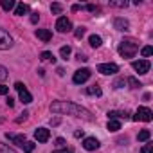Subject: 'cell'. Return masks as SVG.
<instances>
[{"mask_svg":"<svg viewBox=\"0 0 153 153\" xmlns=\"http://www.w3.org/2000/svg\"><path fill=\"white\" fill-rule=\"evenodd\" d=\"M51 112L54 114H67V115H74V117H81L85 121H94V115L90 114V110L70 103V101H54L51 105Z\"/></svg>","mask_w":153,"mask_h":153,"instance_id":"obj_1","label":"cell"},{"mask_svg":"<svg viewBox=\"0 0 153 153\" xmlns=\"http://www.w3.org/2000/svg\"><path fill=\"white\" fill-rule=\"evenodd\" d=\"M137 51H139V43H137L135 40H131V38L123 40V42L119 43V54H121L123 58H133V56L137 54Z\"/></svg>","mask_w":153,"mask_h":153,"instance_id":"obj_2","label":"cell"},{"mask_svg":"<svg viewBox=\"0 0 153 153\" xmlns=\"http://www.w3.org/2000/svg\"><path fill=\"white\" fill-rule=\"evenodd\" d=\"M15 88L18 90V94H20V101L24 103V105H29V103H33V96L29 94V90L25 88V85L24 83H15Z\"/></svg>","mask_w":153,"mask_h":153,"instance_id":"obj_3","label":"cell"},{"mask_svg":"<svg viewBox=\"0 0 153 153\" xmlns=\"http://www.w3.org/2000/svg\"><path fill=\"white\" fill-rule=\"evenodd\" d=\"M133 119H135V121H142V123H149V121L153 119V112H151L149 108H146V106H140V108L135 112Z\"/></svg>","mask_w":153,"mask_h":153,"instance_id":"obj_4","label":"cell"},{"mask_svg":"<svg viewBox=\"0 0 153 153\" xmlns=\"http://www.w3.org/2000/svg\"><path fill=\"white\" fill-rule=\"evenodd\" d=\"M90 68H79V70H76L74 72V78H72V81L76 83V85H81V83H85L88 78H90Z\"/></svg>","mask_w":153,"mask_h":153,"instance_id":"obj_5","label":"cell"},{"mask_svg":"<svg viewBox=\"0 0 153 153\" xmlns=\"http://www.w3.org/2000/svg\"><path fill=\"white\" fill-rule=\"evenodd\" d=\"M11 45H13L11 34L4 29H0V51H7V49H11Z\"/></svg>","mask_w":153,"mask_h":153,"instance_id":"obj_6","label":"cell"},{"mask_svg":"<svg viewBox=\"0 0 153 153\" xmlns=\"http://www.w3.org/2000/svg\"><path fill=\"white\" fill-rule=\"evenodd\" d=\"M97 72H101L105 76H112V74L119 72V67L115 63H101V65H97Z\"/></svg>","mask_w":153,"mask_h":153,"instance_id":"obj_7","label":"cell"},{"mask_svg":"<svg viewBox=\"0 0 153 153\" xmlns=\"http://www.w3.org/2000/svg\"><path fill=\"white\" fill-rule=\"evenodd\" d=\"M131 67H133V70H137L139 74H148V72H149L151 63H149L148 59H139V61H133V63H131Z\"/></svg>","mask_w":153,"mask_h":153,"instance_id":"obj_8","label":"cell"},{"mask_svg":"<svg viewBox=\"0 0 153 153\" xmlns=\"http://www.w3.org/2000/svg\"><path fill=\"white\" fill-rule=\"evenodd\" d=\"M56 29H58V33H68L72 29V24L67 16H59L56 22Z\"/></svg>","mask_w":153,"mask_h":153,"instance_id":"obj_9","label":"cell"},{"mask_svg":"<svg viewBox=\"0 0 153 153\" xmlns=\"http://www.w3.org/2000/svg\"><path fill=\"white\" fill-rule=\"evenodd\" d=\"M83 148H85L87 151H96V149L99 148V140H97L96 137H87V139L83 140Z\"/></svg>","mask_w":153,"mask_h":153,"instance_id":"obj_10","label":"cell"},{"mask_svg":"<svg viewBox=\"0 0 153 153\" xmlns=\"http://www.w3.org/2000/svg\"><path fill=\"white\" fill-rule=\"evenodd\" d=\"M49 137H51V131H49L47 128H38V130L34 131V139H36L38 142H47Z\"/></svg>","mask_w":153,"mask_h":153,"instance_id":"obj_11","label":"cell"},{"mask_svg":"<svg viewBox=\"0 0 153 153\" xmlns=\"http://www.w3.org/2000/svg\"><path fill=\"white\" fill-rule=\"evenodd\" d=\"M6 137H7V139H9L11 142H15L16 146H20V148H22V146H24V142L27 140V139H25V135H18V133H9V131L6 133Z\"/></svg>","mask_w":153,"mask_h":153,"instance_id":"obj_12","label":"cell"},{"mask_svg":"<svg viewBox=\"0 0 153 153\" xmlns=\"http://www.w3.org/2000/svg\"><path fill=\"white\" fill-rule=\"evenodd\" d=\"M114 27H115L117 31H128V29H130V24H128V20H124V18H115V20H114Z\"/></svg>","mask_w":153,"mask_h":153,"instance_id":"obj_13","label":"cell"},{"mask_svg":"<svg viewBox=\"0 0 153 153\" xmlns=\"http://www.w3.org/2000/svg\"><path fill=\"white\" fill-rule=\"evenodd\" d=\"M36 36L42 42H51V38H52V34H51L49 29H36Z\"/></svg>","mask_w":153,"mask_h":153,"instance_id":"obj_14","label":"cell"},{"mask_svg":"<svg viewBox=\"0 0 153 153\" xmlns=\"http://www.w3.org/2000/svg\"><path fill=\"white\" fill-rule=\"evenodd\" d=\"M0 6H2L4 11H11V9L16 7V2H15V0H2V2H0Z\"/></svg>","mask_w":153,"mask_h":153,"instance_id":"obj_15","label":"cell"},{"mask_svg":"<svg viewBox=\"0 0 153 153\" xmlns=\"http://www.w3.org/2000/svg\"><path fill=\"white\" fill-rule=\"evenodd\" d=\"M25 13H29V6H27V4L22 2V4H18V6L15 7V15L20 16V15H25Z\"/></svg>","mask_w":153,"mask_h":153,"instance_id":"obj_16","label":"cell"},{"mask_svg":"<svg viewBox=\"0 0 153 153\" xmlns=\"http://www.w3.org/2000/svg\"><path fill=\"white\" fill-rule=\"evenodd\" d=\"M88 42H90V45H92L94 49H97V47H101V43H103V40H101V36H97V34H92V36L88 38Z\"/></svg>","mask_w":153,"mask_h":153,"instance_id":"obj_17","label":"cell"},{"mask_svg":"<svg viewBox=\"0 0 153 153\" xmlns=\"http://www.w3.org/2000/svg\"><path fill=\"white\" fill-rule=\"evenodd\" d=\"M87 94H88V96H97V97H99V96H101V87H99V85H92V87L87 88Z\"/></svg>","mask_w":153,"mask_h":153,"instance_id":"obj_18","label":"cell"},{"mask_svg":"<svg viewBox=\"0 0 153 153\" xmlns=\"http://www.w3.org/2000/svg\"><path fill=\"white\" fill-rule=\"evenodd\" d=\"M110 131H117V130H121V123L117 121V119H110L108 121V126H106Z\"/></svg>","mask_w":153,"mask_h":153,"instance_id":"obj_19","label":"cell"},{"mask_svg":"<svg viewBox=\"0 0 153 153\" xmlns=\"http://www.w3.org/2000/svg\"><path fill=\"white\" fill-rule=\"evenodd\" d=\"M149 137H151L149 130H142V131H139V135H137V140H139V142H146V140H149Z\"/></svg>","mask_w":153,"mask_h":153,"instance_id":"obj_20","label":"cell"},{"mask_svg":"<svg viewBox=\"0 0 153 153\" xmlns=\"http://www.w3.org/2000/svg\"><path fill=\"white\" fill-rule=\"evenodd\" d=\"M34 146H36L34 142H31V140H25L22 148H24V151H25V153H33V151H34Z\"/></svg>","mask_w":153,"mask_h":153,"instance_id":"obj_21","label":"cell"},{"mask_svg":"<svg viewBox=\"0 0 153 153\" xmlns=\"http://www.w3.org/2000/svg\"><path fill=\"white\" fill-rule=\"evenodd\" d=\"M70 52H72V49H70L68 45H65V47H61V49H59V54H61V58H63V59H67V58L70 56Z\"/></svg>","mask_w":153,"mask_h":153,"instance_id":"obj_22","label":"cell"},{"mask_svg":"<svg viewBox=\"0 0 153 153\" xmlns=\"http://www.w3.org/2000/svg\"><path fill=\"white\" fill-rule=\"evenodd\" d=\"M126 83L130 85V88H139V87H142V85H140V81H139V79H135V78H128V79H126Z\"/></svg>","mask_w":153,"mask_h":153,"instance_id":"obj_23","label":"cell"},{"mask_svg":"<svg viewBox=\"0 0 153 153\" xmlns=\"http://www.w3.org/2000/svg\"><path fill=\"white\" fill-rule=\"evenodd\" d=\"M40 58H42L43 61H52V63H54V56H52V52H49V51L42 52V54H40Z\"/></svg>","mask_w":153,"mask_h":153,"instance_id":"obj_24","label":"cell"},{"mask_svg":"<svg viewBox=\"0 0 153 153\" xmlns=\"http://www.w3.org/2000/svg\"><path fill=\"white\" fill-rule=\"evenodd\" d=\"M0 153H16L13 148H9L7 144H2V142H0Z\"/></svg>","mask_w":153,"mask_h":153,"instance_id":"obj_25","label":"cell"},{"mask_svg":"<svg viewBox=\"0 0 153 153\" xmlns=\"http://www.w3.org/2000/svg\"><path fill=\"white\" fill-rule=\"evenodd\" d=\"M51 11H52L54 15H59V13L63 11V7H61V4H52V6H51Z\"/></svg>","mask_w":153,"mask_h":153,"instance_id":"obj_26","label":"cell"},{"mask_svg":"<svg viewBox=\"0 0 153 153\" xmlns=\"http://www.w3.org/2000/svg\"><path fill=\"white\" fill-rule=\"evenodd\" d=\"M6 78H7V68L0 65V83H2V81H4Z\"/></svg>","mask_w":153,"mask_h":153,"instance_id":"obj_27","label":"cell"},{"mask_svg":"<svg viewBox=\"0 0 153 153\" xmlns=\"http://www.w3.org/2000/svg\"><path fill=\"white\" fill-rule=\"evenodd\" d=\"M151 54H153V49H151L149 45H146V47L142 49V56H144V58H148V56H151Z\"/></svg>","mask_w":153,"mask_h":153,"instance_id":"obj_28","label":"cell"},{"mask_svg":"<svg viewBox=\"0 0 153 153\" xmlns=\"http://www.w3.org/2000/svg\"><path fill=\"white\" fill-rule=\"evenodd\" d=\"M140 153H153V144H144Z\"/></svg>","mask_w":153,"mask_h":153,"instance_id":"obj_29","label":"cell"},{"mask_svg":"<svg viewBox=\"0 0 153 153\" xmlns=\"http://www.w3.org/2000/svg\"><path fill=\"white\" fill-rule=\"evenodd\" d=\"M85 9H88L90 13H99V7H97V6H94V4H88V6H85Z\"/></svg>","mask_w":153,"mask_h":153,"instance_id":"obj_30","label":"cell"},{"mask_svg":"<svg viewBox=\"0 0 153 153\" xmlns=\"http://www.w3.org/2000/svg\"><path fill=\"white\" fill-rule=\"evenodd\" d=\"M74 34H76V38H83V34H85V27H78Z\"/></svg>","mask_w":153,"mask_h":153,"instance_id":"obj_31","label":"cell"},{"mask_svg":"<svg viewBox=\"0 0 153 153\" xmlns=\"http://www.w3.org/2000/svg\"><path fill=\"white\" fill-rule=\"evenodd\" d=\"M110 6H114V7H126L128 2H126V0H124V2H110Z\"/></svg>","mask_w":153,"mask_h":153,"instance_id":"obj_32","label":"cell"},{"mask_svg":"<svg viewBox=\"0 0 153 153\" xmlns=\"http://www.w3.org/2000/svg\"><path fill=\"white\" fill-rule=\"evenodd\" d=\"M7 94H9V87L0 85V96H7Z\"/></svg>","mask_w":153,"mask_h":153,"instance_id":"obj_33","label":"cell"},{"mask_svg":"<svg viewBox=\"0 0 153 153\" xmlns=\"http://www.w3.org/2000/svg\"><path fill=\"white\" fill-rule=\"evenodd\" d=\"M27 115H29V112H24V114H22V115L16 119V123H18V124H20V123H24V121L27 119Z\"/></svg>","mask_w":153,"mask_h":153,"instance_id":"obj_34","label":"cell"},{"mask_svg":"<svg viewBox=\"0 0 153 153\" xmlns=\"http://www.w3.org/2000/svg\"><path fill=\"white\" fill-rule=\"evenodd\" d=\"M38 20H40V15H38V13H33V15H31V22H33V24H38Z\"/></svg>","mask_w":153,"mask_h":153,"instance_id":"obj_35","label":"cell"},{"mask_svg":"<svg viewBox=\"0 0 153 153\" xmlns=\"http://www.w3.org/2000/svg\"><path fill=\"white\" fill-rule=\"evenodd\" d=\"M123 85H124V79H117V81L114 83V87H115V88H121Z\"/></svg>","mask_w":153,"mask_h":153,"instance_id":"obj_36","label":"cell"},{"mask_svg":"<svg viewBox=\"0 0 153 153\" xmlns=\"http://www.w3.org/2000/svg\"><path fill=\"white\" fill-rule=\"evenodd\" d=\"M7 106H9V108L15 106V99H13V97H7Z\"/></svg>","mask_w":153,"mask_h":153,"instance_id":"obj_37","label":"cell"},{"mask_svg":"<svg viewBox=\"0 0 153 153\" xmlns=\"http://www.w3.org/2000/svg\"><path fill=\"white\" fill-rule=\"evenodd\" d=\"M52 153H72V151L65 148V149H56V151H52Z\"/></svg>","mask_w":153,"mask_h":153,"instance_id":"obj_38","label":"cell"},{"mask_svg":"<svg viewBox=\"0 0 153 153\" xmlns=\"http://www.w3.org/2000/svg\"><path fill=\"white\" fill-rule=\"evenodd\" d=\"M78 59H81V61H87V59H88V58H87V56H85V54H81V52H79V54H78Z\"/></svg>","mask_w":153,"mask_h":153,"instance_id":"obj_39","label":"cell"},{"mask_svg":"<svg viewBox=\"0 0 153 153\" xmlns=\"http://www.w3.org/2000/svg\"><path fill=\"white\" fill-rule=\"evenodd\" d=\"M51 124H52V126H58V124H59V119H58V117H56V119H51Z\"/></svg>","mask_w":153,"mask_h":153,"instance_id":"obj_40","label":"cell"},{"mask_svg":"<svg viewBox=\"0 0 153 153\" xmlns=\"http://www.w3.org/2000/svg\"><path fill=\"white\" fill-rule=\"evenodd\" d=\"M56 144H58V146H63V144H65V139H61V137L56 139Z\"/></svg>","mask_w":153,"mask_h":153,"instance_id":"obj_41","label":"cell"},{"mask_svg":"<svg viewBox=\"0 0 153 153\" xmlns=\"http://www.w3.org/2000/svg\"><path fill=\"white\" fill-rule=\"evenodd\" d=\"M74 137H78V139H79V137H83V130H78V131L74 133Z\"/></svg>","mask_w":153,"mask_h":153,"instance_id":"obj_42","label":"cell"},{"mask_svg":"<svg viewBox=\"0 0 153 153\" xmlns=\"http://www.w3.org/2000/svg\"><path fill=\"white\" fill-rule=\"evenodd\" d=\"M79 9H81V6H78V4H74V6H72V11H79Z\"/></svg>","mask_w":153,"mask_h":153,"instance_id":"obj_43","label":"cell"}]
</instances>
